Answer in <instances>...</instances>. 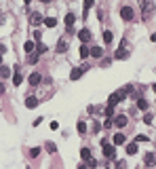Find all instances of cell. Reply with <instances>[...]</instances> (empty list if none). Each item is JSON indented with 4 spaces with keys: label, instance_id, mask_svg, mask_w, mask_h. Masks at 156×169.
<instances>
[{
    "label": "cell",
    "instance_id": "cell-24",
    "mask_svg": "<svg viewBox=\"0 0 156 169\" xmlns=\"http://www.w3.org/2000/svg\"><path fill=\"white\" fill-rule=\"evenodd\" d=\"M137 108H139V110H148V102H146L144 97H139V100H137Z\"/></svg>",
    "mask_w": 156,
    "mask_h": 169
},
{
    "label": "cell",
    "instance_id": "cell-2",
    "mask_svg": "<svg viewBox=\"0 0 156 169\" xmlns=\"http://www.w3.org/2000/svg\"><path fill=\"white\" fill-rule=\"evenodd\" d=\"M101 146H103V156H105V159H110V161H114V159H116V146H110L108 142L101 144Z\"/></svg>",
    "mask_w": 156,
    "mask_h": 169
},
{
    "label": "cell",
    "instance_id": "cell-26",
    "mask_svg": "<svg viewBox=\"0 0 156 169\" xmlns=\"http://www.w3.org/2000/svg\"><path fill=\"white\" fill-rule=\"evenodd\" d=\"M44 148H47V150L51 152V154H53V152H57V146H55L53 142H47V146H44Z\"/></svg>",
    "mask_w": 156,
    "mask_h": 169
},
{
    "label": "cell",
    "instance_id": "cell-39",
    "mask_svg": "<svg viewBox=\"0 0 156 169\" xmlns=\"http://www.w3.org/2000/svg\"><path fill=\"white\" fill-rule=\"evenodd\" d=\"M40 2H44V4H47V2H51V0H40Z\"/></svg>",
    "mask_w": 156,
    "mask_h": 169
},
{
    "label": "cell",
    "instance_id": "cell-8",
    "mask_svg": "<svg viewBox=\"0 0 156 169\" xmlns=\"http://www.w3.org/2000/svg\"><path fill=\"white\" fill-rule=\"evenodd\" d=\"M82 72H84V68H74V70L70 72V80H78V78L82 76Z\"/></svg>",
    "mask_w": 156,
    "mask_h": 169
},
{
    "label": "cell",
    "instance_id": "cell-11",
    "mask_svg": "<svg viewBox=\"0 0 156 169\" xmlns=\"http://www.w3.org/2000/svg\"><path fill=\"white\" fill-rule=\"evenodd\" d=\"M112 123H114L116 127H125V125H127V116H125V114H120V116H116V118L112 120Z\"/></svg>",
    "mask_w": 156,
    "mask_h": 169
},
{
    "label": "cell",
    "instance_id": "cell-37",
    "mask_svg": "<svg viewBox=\"0 0 156 169\" xmlns=\"http://www.w3.org/2000/svg\"><path fill=\"white\" fill-rule=\"evenodd\" d=\"M0 93H4V85H0Z\"/></svg>",
    "mask_w": 156,
    "mask_h": 169
},
{
    "label": "cell",
    "instance_id": "cell-13",
    "mask_svg": "<svg viewBox=\"0 0 156 169\" xmlns=\"http://www.w3.org/2000/svg\"><path fill=\"white\" fill-rule=\"evenodd\" d=\"M42 21H44V26H47V28H55L57 26V19L55 17H44Z\"/></svg>",
    "mask_w": 156,
    "mask_h": 169
},
{
    "label": "cell",
    "instance_id": "cell-40",
    "mask_svg": "<svg viewBox=\"0 0 156 169\" xmlns=\"http://www.w3.org/2000/svg\"><path fill=\"white\" fill-rule=\"evenodd\" d=\"M78 169H86V165H80V167H78Z\"/></svg>",
    "mask_w": 156,
    "mask_h": 169
},
{
    "label": "cell",
    "instance_id": "cell-6",
    "mask_svg": "<svg viewBox=\"0 0 156 169\" xmlns=\"http://www.w3.org/2000/svg\"><path fill=\"white\" fill-rule=\"evenodd\" d=\"M40 80H42V76L38 74V72H34V74H30V78H28V83H30L32 87H36V85H40Z\"/></svg>",
    "mask_w": 156,
    "mask_h": 169
},
{
    "label": "cell",
    "instance_id": "cell-4",
    "mask_svg": "<svg viewBox=\"0 0 156 169\" xmlns=\"http://www.w3.org/2000/svg\"><path fill=\"white\" fill-rule=\"evenodd\" d=\"M120 17H122L125 21H131V19H133V9H131V7H122V9H120Z\"/></svg>",
    "mask_w": 156,
    "mask_h": 169
},
{
    "label": "cell",
    "instance_id": "cell-36",
    "mask_svg": "<svg viewBox=\"0 0 156 169\" xmlns=\"http://www.w3.org/2000/svg\"><path fill=\"white\" fill-rule=\"evenodd\" d=\"M51 129L55 131V129H59V123H57V120H53V123H51Z\"/></svg>",
    "mask_w": 156,
    "mask_h": 169
},
{
    "label": "cell",
    "instance_id": "cell-18",
    "mask_svg": "<svg viewBox=\"0 0 156 169\" xmlns=\"http://www.w3.org/2000/svg\"><path fill=\"white\" fill-rule=\"evenodd\" d=\"M32 23H34V26H40V23H42V15L40 13H32Z\"/></svg>",
    "mask_w": 156,
    "mask_h": 169
},
{
    "label": "cell",
    "instance_id": "cell-9",
    "mask_svg": "<svg viewBox=\"0 0 156 169\" xmlns=\"http://www.w3.org/2000/svg\"><path fill=\"white\" fill-rule=\"evenodd\" d=\"M65 51H68V40L61 38V40L57 42V53H65Z\"/></svg>",
    "mask_w": 156,
    "mask_h": 169
},
{
    "label": "cell",
    "instance_id": "cell-43",
    "mask_svg": "<svg viewBox=\"0 0 156 169\" xmlns=\"http://www.w3.org/2000/svg\"><path fill=\"white\" fill-rule=\"evenodd\" d=\"M139 2H144V0H139Z\"/></svg>",
    "mask_w": 156,
    "mask_h": 169
},
{
    "label": "cell",
    "instance_id": "cell-10",
    "mask_svg": "<svg viewBox=\"0 0 156 169\" xmlns=\"http://www.w3.org/2000/svg\"><path fill=\"white\" fill-rule=\"evenodd\" d=\"M93 2H95V0H84V4H82V17H86V15H89V11H91Z\"/></svg>",
    "mask_w": 156,
    "mask_h": 169
},
{
    "label": "cell",
    "instance_id": "cell-3",
    "mask_svg": "<svg viewBox=\"0 0 156 169\" xmlns=\"http://www.w3.org/2000/svg\"><path fill=\"white\" fill-rule=\"evenodd\" d=\"M63 21H65V28H68V32L72 34V32H74V28H72V26H74V21H76V15H74V13H68Z\"/></svg>",
    "mask_w": 156,
    "mask_h": 169
},
{
    "label": "cell",
    "instance_id": "cell-25",
    "mask_svg": "<svg viewBox=\"0 0 156 169\" xmlns=\"http://www.w3.org/2000/svg\"><path fill=\"white\" fill-rule=\"evenodd\" d=\"M23 49H26V53H32V51H34V42H32V40H28V42L23 44Z\"/></svg>",
    "mask_w": 156,
    "mask_h": 169
},
{
    "label": "cell",
    "instance_id": "cell-27",
    "mask_svg": "<svg viewBox=\"0 0 156 169\" xmlns=\"http://www.w3.org/2000/svg\"><path fill=\"white\" fill-rule=\"evenodd\" d=\"M40 150H42V148H38V146H36V148H32V150H30V156H32V159H36V156L40 154Z\"/></svg>",
    "mask_w": 156,
    "mask_h": 169
},
{
    "label": "cell",
    "instance_id": "cell-42",
    "mask_svg": "<svg viewBox=\"0 0 156 169\" xmlns=\"http://www.w3.org/2000/svg\"><path fill=\"white\" fill-rule=\"evenodd\" d=\"M23 2H26V4H28V2H30V0H23Z\"/></svg>",
    "mask_w": 156,
    "mask_h": 169
},
{
    "label": "cell",
    "instance_id": "cell-7",
    "mask_svg": "<svg viewBox=\"0 0 156 169\" xmlns=\"http://www.w3.org/2000/svg\"><path fill=\"white\" fill-rule=\"evenodd\" d=\"M144 163H146L148 167H154V165H156V156H154V152H148V154L144 156Z\"/></svg>",
    "mask_w": 156,
    "mask_h": 169
},
{
    "label": "cell",
    "instance_id": "cell-41",
    "mask_svg": "<svg viewBox=\"0 0 156 169\" xmlns=\"http://www.w3.org/2000/svg\"><path fill=\"white\" fill-rule=\"evenodd\" d=\"M0 63H2V53H0Z\"/></svg>",
    "mask_w": 156,
    "mask_h": 169
},
{
    "label": "cell",
    "instance_id": "cell-19",
    "mask_svg": "<svg viewBox=\"0 0 156 169\" xmlns=\"http://www.w3.org/2000/svg\"><path fill=\"white\" fill-rule=\"evenodd\" d=\"M129 57V53L125 51V46H120V49L116 51V59H127Z\"/></svg>",
    "mask_w": 156,
    "mask_h": 169
},
{
    "label": "cell",
    "instance_id": "cell-35",
    "mask_svg": "<svg viewBox=\"0 0 156 169\" xmlns=\"http://www.w3.org/2000/svg\"><path fill=\"white\" fill-rule=\"evenodd\" d=\"M116 167H118V169H127V163H125V161H118Z\"/></svg>",
    "mask_w": 156,
    "mask_h": 169
},
{
    "label": "cell",
    "instance_id": "cell-28",
    "mask_svg": "<svg viewBox=\"0 0 156 169\" xmlns=\"http://www.w3.org/2000/svg\"><path fill=\"white\" fill-rule=\"evenodd\" d=\"M86 167H89V169H95V167H97V161H95V159H89V161H86Z\"/></svg>",
    "mask_w": 156,
    "mask_h": 169
},
{
    "label": "cell",
    "instance_id": "cell-1",
    "mask_svg": "<svg viewBox=\"0 0 156 169\" xmlns=\"http://www.w3.org/2000/svg\"><path fill=\"white\" fill-rule=\"evenodd\" d=\"M154 11H156V7H154L152 0H144V2H141V13H144L146 19H150V17L154 15Z\"/></svg>",
    "mask_w": 156,
    "mask_h": 169
},
{
    "label": "cell",
    "instance_id": "cell-38",
    "mask_svg": "<svg viewBox=\"0 0 156 169\" xmlns=\"http://www.w3.org/2000/svg\"><path fill=\"white\" fill-rule=\"evenodd\" d=\"M152 91H154V93H156V83H154V85H152Z\"/></svg>",
    "mask_w": 156,
    "mask_h": 169
},
{
    "label": "cell",
    "instance_id": "cell-33",
    "mask_svg": "<svg viewBox=\"0 0 156 169\" xmlns=\"http://www.w3.org/2000/svg\"><path fill=\"white\" fill-rule=\"evenodd\" d=\"M112 125H114V123H112V118H108L105 123H103V127H105V129H110V127H112Z\"/></svg>",
    "mask_w": 156,
    "mask_h": 169
},
{
    "label": "cell",
    "instance_id": "cell-34",
    "mask_svg": "<svg viewBox=\"0 0 156 169\" xmlns=\"http://www.w3.org/2000/svg\"><path fill=\"white\" fill-rule=\"evenodd\" d=\"M135 142H148V135H137Z\"/></svg>",
    "mask_w": 156,
    "mask_h": 169
},
{
    "label": "cell",
    "instance_id": "cell-22",
    "mask_svg": "<svg viewBox=\"0 0 156 169\" xmlns=\"http://www.w3.org/2000/svg\"><path fill=\"white\" fill-rule=\"evenodd\" d=\"M21 83H23V76H21V74H19V72H17V74L13 76V85H15V87H19Z\"/></svg>",
    "mask_w": 156,
    "mask_h": 169
},
{
    "label": "cell",
    "instance_id": "cell-17",
    "mask_svg": "<svg viewBox=\"0 0 156 169\" xmlns=\"http://www.w3.org/2000/svg\"><path fill=\"white\" fill-rule=\"evenodd\" d=\"M127 154H137V142H133L127 146Z\"/></svg>",
    "mask_w": 156,
    "mask_h": 169
},
{
    "label": "cell",
    "instance_id": "cell-21",
    "mask_svg": "<svg viewBox=\"0 0 156 169\" xmlns=\"http://www.w3.org/2000/svg\"><path fill=\"white\" fill-rule=\"evenodd\" d=\"M89 51H91V49H89L86 44H82V46H80V57H82V59H86V57H89Z\"/></svg>",
    "mask_w": 156,
    "mask_h": 169
},
{
    "label": "cell",
    "instance_id": "cell-30",
    "mask_svg": "<svg viewBox=\"0 0 156 169\" xmlns=\"http://www.w3.org/2000/svg\"><path fill=\"white\" fill-rule=\"evenodd\" d=\"M105 116H108V118H112V116H114V108H112V106H108V108H105Z\"/></svg>",
    "mask_w": 156,
    "mask_h": 169
},
{
    "label": "cell",
    "instance_id": "cell-31",
    "mask_svg": "<svg viewBox=\"0 0 156 169\" xmlns=\"http://www.w3.org/2000/svg\"><path fill=\"white\" fill-rule=\"evenodd\" d=\"M36 51H38V55H40V53H44V51H47V44H42V42H40V44L36 46Z\"/></svg>",
    "mask_w": 156,
    "mask_h": 169
},
{
    "label": "cell",
    "instance_id": "cell-29",
    "mask_svg": "<svg viewBox=\"0 0 156 169\" xmlns=\"http://www.w3.org/2000/svg\"><path fill=\"white\" fill-rule=\"evenodd\" d=\"M78 133H86V123H82V120L78 123Z\"/></svg>",
    "mask_w": 156,
    "mask_h": 169
},
{
    "label": "cell",
    "instance_id": "cell-32",
    "mask_svg": "<svg viewBox=\"0 0 156 169\" xmlns=\"http://www.w3.org/2000/svg\"><path fill=\"white\" fill-rule=\"evenodd\" d=\"M152 120H154V118H152V114H144V123H148V125H150Z\"/></svg>",
    "mask_w": 156,
    "mask_h": 169
},
{
    "label": "cell",
    "instance_id": "cell-14",
    "mask_svg": "<svg viewBox=\"0 0 156 169\" xmlns=\"http://www.w3.org/2000/svg\"><path fill=\"white\" fill-rule=\"evenodd\" d=\"M125 142H127V137L122 133H116L114 135V146H120V144H125Z\"/></svg>",
    "mask_w": 156,
    "mask_h": 169
},
{
    "label": "cell",
    "instance_id": "cell-16",
    "mask_svg": "<svg viewBox=\"0 0 156 169\" xmlns=\"http://www.w3.org/2000/svg\"><path fill=\"white\" fill-rule=\"evenodd\" d=\"M112 40H114V34L110 32V30H105V32H103V42H105V44H110Z\"/></svg>",
    "mask_w": 156,
    "mask_h": 169
},
{
    "label": "cell",
    "instance_id": "cell-15",
    "mask_svg": "<svg viewBox=\"0 0 156 169\" xmlns=\"http://www.w3.org/2000/svg\"><path fill=\"white\" fill-rule=\"evenodd\" d=\"M36 106H38V100H36V97H28V100H26V108L32 110V108H36Z\"/></svg>",
    "mask_w": 156,
    "mask_h": 169
},
{
    "label": "cell",
    "instance_id": "cell-12",
    "mask_svg": "<svg viewBox=\"0 0 156 169\" xmlns=\"http://www.w3.org/2000/svg\"><path fill=\"white\" fill-rule=\"evenodd\" d=\"M89 55H93L95 59H99V57L103 55V49H101V46H93V49L89 51Z\"/></svg>",
    "mask_w": 156,
    "mask_h": 169
},
{
    "label": "cell",
    "instance_id": "cell-5",
    "mask_svg": "<svg viewBox=\"0 0 156 169\" xmlns=\"http://www.w3.org/2000/svg\"><path fill=\"white\" fill-rule=\"evenodd\" d=\"M78 38H80V40H82V42L86 44V42H89V40H91L93 36H91V32H89V30L84 28V30H80V32H78Z\"/></svg>",
    "mask_w": 156,
    "mask_h": 169
},
{
    "label": "cell",
    "instance_id": "cell-23",
    "mask_svg": "<svg viewBox=\"0 0 156 169\" xmlns=\"http://www.w3.org/2000/svg\"><path fill=\"white\" fill-rule=\"evenodd\" d=\"M9 74H11V70H9L7 66H0V76H2V78H9Z\"/></svg>",
    "mask_w": 156,
    "mask_h": 169
},
{
    "label": "cell",
    "instance_id": "cell-20",
    "mask_svg": "<svg viewBox=\"0 0 156 169\" xmlns=\"http://www.w3.org/2000/svg\"><path fill=\"white\" fill-rule=\"evenodd\" d=\"M80 156H82L84 161H89V159H93V154H91V150H89V148H82V150H80Z\"/></svg>",
    "mask_w": 156,
    "mask_h": 169
}]
</instances>
